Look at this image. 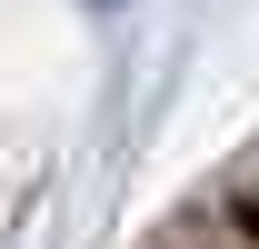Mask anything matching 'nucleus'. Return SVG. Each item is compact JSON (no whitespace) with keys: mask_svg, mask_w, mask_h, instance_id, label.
<instances>
[{"mask_svg":"<svg viewBox=\"0 0 259 249\" xmlns=\"http://www.w3.org/2000/svg\"><path fill=\"white\" fill-rule=\"evenodd\" d=\"M100 10H120V0H100Z\"/></svg>","mask_w":259,"mask_h":249,"instance_id":"1","label":"nucleus"}]
</instances>
